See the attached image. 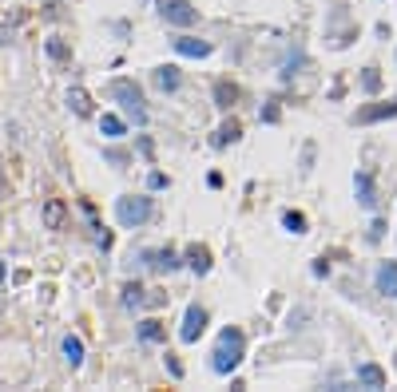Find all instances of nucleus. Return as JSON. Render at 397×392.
I'll return each instance as SVG.
<instances>
[{
	"label": "nucleus",
	"mask_w": 397,
	"mask_h": 392,
	"mask_svg": "<svg viewBox=\"0 0 397 392\" xmlns=\"http://www.w3.org/2000/svg\"><path fill=\"white\" fill-rule=\"evenodd\" d=\"M243 356H247V333L235 329V325H226L219 333V341H215V353H211V368L219 377H231L238 365H243Z\"/></svg>",
	"instance_id": "1"
},
{
	"label": "nucleus",
	"mask_w": 397,
	"mask_h": 392,
	"mask_svg": "<svg viewBox=\"0 0 397 392\" xmlns=\"http://www.w3.org/2000/svg\"><path fill=\"white\" fill-rule=\"evenodd\" d=\"M108 96L120 103V107L131 115L136 123H147V107H143V91H139V84L136 80H112L108 84Z\"/></svg>",
	"instance_id": "2"
},
{
	"label": "nucleus",
	"mask_w": 397,
	"mask_h": 392,
	"mask_svg": "<svg viewBox=\"0 0 397 392\" xmlns=\"http://www.w3.org/2000/svg\"><path fill=\"white\" fill-rule=\"evenodd\" d=\"M115 218H120V226H127V230L143 226V222L151 218V198L147 195H124V198H115Z\"/></svg>",
	"instance_id": "3"
},
{
	"label": "nucleus",
	"mask_w": 397,
	"mask_h": 392,
	"mask_svg": "<svg viewBox=\"0 0 397 392\" xmlns=\"http://www.w3.org/2000/svg\"><path fill=\"white\" fill-rule=\"evenodd\" d=\"M159 16L175 28H191L198 20V8H191V0H159Z\"/></svg>",
	"instance_id": "4"
},
{
	"label": "nucleus",
	"mask_w": 397,
	"mask_h": 392,
	"mask_svg": "<svg viewBox=\"0 0 397 392\" xmlns=\"http://www.w3.org/2000/svg\"><path fill=\"white\" fill-rule=\"evenodd\" d=\"M203 329H207V309H203V306H187L183 329H179V341H183V345H195L198 337H203Z\"/></svg>",
	"instance_id": "5"
},
{
	"label": "nucleus",
	"mask_w": 397,
	"mask_h": 392,
	"mask_svg": "<svg viewBox=\"0 0 397 392\" xmlns=\"http://www.w3.org/2000/svg\"><path fill=\"white\" fill-rule=\"evenodd\" d=\"M143 262H147V270L155 273H175L183 262H179V254H175L171 246H159V250H143Z\"/></svg>",
	"instance_id": "6"
},
{
	"label": "nucleus",
	"mask_w": 397,
	"mask_h": 392,
	"mask_svg": "<svg viewBox=\"0 0 397 392\" xmlns=\"http://www.w3.org/2000/svg\"><path fill=\"white\" fill-rule=\"evenodd\" d=\"M397 115V96L389 99V103H370V107H361L358 115H354V123H385Z\"/></svg>",
	"instance_id": "7"
},
{
	"label": "nucleus",
	"mask_w": 397,
	"mask_h": 392,
	"mask_svg": "<svg viewBox=\"0 0 397 392\" xmlns=\"http://www.w3.org/2000/svg\"><path fill=\"white\" fill-rule=\"evenodd\" d=\"M354 195H358V206H366V210L377 206V186H373V174H366V171L354 174Z\"/></svg>",
	"instance_id": "8"
},
{
	"label": "nucleus",
	"mask_w": 397,
	"mask_h": 392,
	"mask_svg": "<svg viewBox=\"0 0 397 392\" xmlns=\"http://www.w3.org/2000/svg\"><path fill=\"white\" fill-rule=\"evenodd\" d=\"M40 214H44V230H64V222H68V206L60 198H48Z\"/></svg>",
	"instance_id": "9"
},
{
	"label": "nucleus",
	"mask_w": 397,
	"mask_h": 392,
	"mask_svg": "<svg viewBox=\"0 0 397 392\" xmlns=\"http://www.w3.org/2000/svg\"><path fill=\"white\" fill-rule=\"evenodd\" d=\"M183 262L198 273V278H203V273H211V250H207V246H198V242H195V246H187Z\"/></svg>",
	"instance_id": "10"
},
{
	"label": "nucleus",
	"mask_w": 397,
	"mask_h": 392,
	"mask_svg": "<svg viewBox=\"0 0 397 392\" xmlns=\"http://www.w3.org/2000/svg\"><path fill=\"white\" fill-rule=\"evenodd\" d=\"M377 294H385V297H397V262H382L377 266Z\"/></svg>",
	"instance_id": "11"
},
{
	"label": "nucleus",
	"mask_w": 397,
	"mask_h": 392,
	"mask_svg": "<svg viewBox=\"0 0 397 392\" xmlns=\"http://www.w3.org/2000/svg\"><path fill=\"white\" fill-rule=\"evenodd\" d=\"M171 44H175V52H179V56H191V60H203V56H211V44H207V40L179 36V40H171Z\"/></svg>",
	"instance_id": "12"
},
{
	"label": "nucleus",
	"mask_w": 397,
	"mask_h": 392,
	"mask_svg": "<svg viewBox=\"0 0 397 392\" xmlns=\"http://www.w3.org/2000/svg\"><path fill=\"white\" fill-rule=\"evenodd\" d=\"M238 139H243V123L238 119H226L223 127H219V131H215V139H211V147H231V143H238Z\"/></svg>",
	"instance_id": "13"
},
{
	"label": "nucleus",
	"mask_w": 397,
	"mask_h": 392,
	"mask_svg": "<svg viewBox=\"0 0 397 392\" xmlns=\"http://www.w3.org/2000/svg\"><path fill=\"white\" fill-rule=\"evenodd\" d=\"M151 80H155V87H159V91H179V84H183V75H179V68H175V63L155 68V72H151Z\"/></svg>",
	"instance_id": "14"
},
{
	"label": "nucleus",
	"mask_w": 397,
	"mask_h": 392,
	"mask_svg": "<svg viewBox=\"0 0 397 392\" xmlns=\"http://www.w3.org/2000/svg\"><path fill=\"white\" fill-rule=\"evenodd\" d=\"M238 96H243V91H238V84H231V80H219V84H215V107L231 111L238 103Z\"/></svg>",
	"instance_id": "15"
},
{
	"label": "nucleus",
	"mask_w": 397,
	"mask_h": 392,
	"mask_svg": "<svg viewBox=\"0 0 397 392\" xmlns=\"http://www.w3.org/2000/svg\"><path fill=\"white\" fill-rule=\"evenodd\" d=\"M358 384L361 389H385V368L382 365H358Z\"/></svg>",
	"instance_id": "16"
},
{
	"label": "nucleus",
	"mask_w": 397,
	"mask_h": 392,
	"mask_svg": "<svg viewBox=\"0 0 397 392\" xmlns=\"http://www.w3.org/2000/svg\"><path fill=\"white\" fill-rule=\"evenodd\" d=\"M139 341H143V345H159V341H167V329H163V321H155V317L139 321Z\"/></svg>",
	"instance_id": "17"
},
{
	"label": "nucleus",
	"mask_w": 397,
	"mask_h": 392,
	"mask_svg": "<svg viewBox=\"0 0 397 392\" xmlns=\"http://www.w3.org/2000/svg\"><path fill=\"white\" fill-rule=\"evenodd\" d=\"M68 107L75 111V115H80V119H87V115H92V96H87L84 87H72V91H68Z\"/></svg>",
	"instance_id": "18"
},
{
	"label": "nucleus",
	"mask_w": 397,
	"mask_h": 392,
	"mask_svg": "<svg viewBox=\"0 0 397 392\" xmlns=\"http://www.w3.org/2000/svg\"><path fill=\"white\" fill-rule=\"evenodd\" d=\"M64 361H68L72 368L84 365V341H80V337H72V333L64 337Z\"/></svg>",
	"instance_id": "19"
},
{
	"label": "nucleus",
	"mask_w": 397,
	"mask_h": 392,
	"mask_svg": "<svg viewBox=\"0 0 397 392\" xmlns=\"http://www.w3.org/2000/svg\"><path fill=\"white\" fill-rule=\"evenodd\" d=\"M143 297H147V289H143V285H139V282H127L120 301H124V309H136V306H143Z\"/></svg>",
	"instance_id": "20"
},
{
	"label": "nucleus",
	"mask_w": 397,
	"mask_h": 392,
	"mask_svg": "<svg viewBox=\"0 0 397 392\" xmlns=\"http://www.w3.org/2000/svg\"><path fill=\"white\" fill-rule=\"evenodd\" d=\"M361 91H366V96H377V91H382V72H377V68H361Z\"/></svg>",
	"instance_id": "21"
},
{
	"label": "nucleus",
	"mask_w": 397,
	"mask_h": 392,
	"mask_svg": "<svg viewBox=\"0 0 397 392\" xmlns=\"http://www.w3.org/2000/svg\"><path fill=\"white\" fill-rule=\"evenodd\" d=\"M99 131H103L108 139H120L127 127H124V119H120V115H103V119H99Z\"/></svg>",
	"instance_id": "22"
},
{
	"label": "nucleus",
	"mask_w": 397,
	"mask_h": 392,
	"mask_svg": "<svg viewBox=\"0 0 397 392\" xmlns=\"http://www.w3.org/2000/svg\"><path fill=\"white\" fill-rule=\"evenodd\" d=\"M282 226L290 234H306V214H302V210H286V214H282Z\"/></svg>",
	"instance_id": "23"
},
{
	"label": "nucleus",
	"mask_w": 397,
	"mask_h": 392,
	"mask_svg": "<svg viewBox=\"0 0 397 392\" xmlns=\"http://www.w3.org/2000/svg\"><path fill=\"white\" fill-rule=\"evenodd\" d=\"M44 48H48V56H52V60H68V56H72V48H68V44H64L60 36H52L48 44H44Z\"/></svg>",
	"instance_id": "24"
},
{
	"label": "nucleus",
	"mask_w": 397,
	"mask_h": 392,
	"mask_svg": "<svg viewBox=\"0 0 397 392\" xmlns=\"http://www.w3.org/2000/svg\"><path fill=\"white\" fill-rule=\"evenodd\" d=\"M103 159L112 163V167H120V171H124V167H127V151H120V147H108V151H103Z\"/></svg>",
	"instance_id": "25"
},
{
	"label": "nucleus",
	"mask_w": 397,
	"mask_h": 392,
	"mask_svg": "<svg viewBox=\"0 0 397 392\" xmlns=\"http://www.w3.org/2000/svg\"><path fill=\"white\" fill-rule=\"evenodd\" d=\"M259 119H262V123H278V119H282V111H278V103H266Z\"/></svg>",
	"instance_id": "26"
},
{
	"label": "nucleus",
	"mask_w": 397,
	"mask_h": 392,
	"mask_svg": "<svg viewBox=\"0 0 397 392\" xmlns=\"http://www.w3.org/2000/svg\"><path fill=\"white\" fill-rule=\"evenodd\" d=\"M143 306H147V309H159V306H167V294H155V289H147V297H143Z\"/></svg>",
	"instance_id": "27"
},
{
	"label": "nucleus",
	"mask_w": 397,
	"mask_h": 392,
	"mask_svg": "<svg viewBox=\"0 0 397 392\" xmlns=\"http://www.w3.org/2000/svg\"><path fill=\"white\" fill-rule=\"evenodd\" d=\"M382 238H385V222L377 218V222L370 226V234H366V242H382Z\"/></svg>",
	"instance_id": "28"
},
{
	"label": "nucleus",
	"mask_w": 397,
	"mask_h": 392,
	"mask_svg": "<svg viewBox=\"0 0 397 392\" xmlns=\"http://www.w3.org/2000/svg\"><path fill=\"white\" fill-rule=\"evenodd\" d=\"M147 186H151V190H163V186H167V174H163V171H151Z\"/></svg>",
	"instance_id": "29"
},
{
	"label": "nucleus",
	"mask_w": 397,
	"mask_h": 392,
	"mask_svg": "<svg viewBox=\"0 0 397 392\" xmlns=\"http://www.w3.org/2000/svg\"><path fill=\"white\" fill-rule=\"evenodd\" d=\"M167 372H171L175 380L183 377V365H179V356H171V353H167Z\"/></svg>",
	"instance_id": "30"
},
{
	"label": "nucleus",
	"mask_w": 397,
	"mask_h": 392,
	"mask_svg": "<svg viewBox=\"0 0 397 392\" xmlns=\"http://www.w3.org/2000/svg\"><path fill=\"white\" fill-rule=\"evenodd\" d=\"M0 278H4V266H0Z\"/></svg>",
	"instance_id": "31"
}]
</instances>
